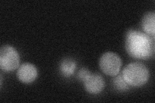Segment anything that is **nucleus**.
<instances>
[{
    "mask_svg": "<svg viewBox=\"0 0 155 103\" xmlns=\"http://www.w3.org/2000/svg\"><path fill=\"white\" fill-rule=\"evenodd\" d=\"M142 27L145 34L154 36L155 14L154 12H149L145 14L142 21Z\"/></svg>",
    "mask_w": 155,
    "mask_h": 103,
    "instance_id": "obj_7",
    "label": "nucleus"
},
{
    "mask_svg": "<svg viewBox=\"0 0 155 103\" xmlns=\"http://www.w3.org/2000/svg\"><path fill=\"white\" fill-rule=\"evenodd\" d=\"M84 86L87 92L91 94H98L104 90L105 81L100 74L93 73L84 81Z\"/></svg>",
    "mask_w": 155,
    "mask_h": 103,
    "instance_id": "obj_6",
    "label": "nucleus"
},
{
    "mask_svg": "<svg viewBox=\"0 0 155 103\" xmlns=\"http://www.w3.org/2000/svg\"><path fill=\"white\" fill-rule=\"evenodd\" d=\"M122 75L129 86L136 87L145 85L149 77L147 67L140 63L129 64L123 70Z\"/></svg>",
    "mask_w": 155,
    "mask_h": 103,
    "instance_id": "obj_2",
    "label": "nucleus"
},
{
    "mask_svg": "<svg viewBox=\"0 0 155 103\" xmlns=\"http://www.w3.org/2000/svg\"><path fill=\"white\" fill-rule=\"evenodd\" d=\"M91 74V73L85 68H81L78 73V78L81 81L84 82L87 78H88Z\"/></svg>",
    "mask_w": 155,
    "mask_h": 103,
    "instance_id": "obj_10",
    "label": "nucleus"
},
{
    "mask_svg": "<svg viewBox=\"0 0 155 103\" xmlns=\"http://www.w3.org/2000/svg\"><path fill=\"white\" fill-rule=\"evenodd\" d=\"M113 84L116 88L121 91H125L128 90L129 88V85L124 80L122 74L118 75L114 78L113 79Z\"/></svg>",
    "mask_w": 155,
    "mask_h": 103,
    "instance_id": "obj_9",
    "label": "nucleus"
},
{
    "mask_svg": "<svg viewBox=\"0 0 155 103\" xmlns=\"http://www.w3.org/2000/svg\"><path fill=\"white\" fill-rule=\"evenodd\" d=\"M76 64L71 59H65L60 64V69L62 74L65 77H70L74 73Z\"/></svg>",
    "mask_w": 155,
    "mask_h": 103,
    "instance_id": "obj_8",
    "label": "nucleus"
},
{
    "mask_svg": "<svg viewBox=\"0 0 155 103\" xmlns=\"http://www.w3.org/2000/svg\"><path fill=\"white\" fill-rule=\"evenodd\" d=\"M125 49L133 58L147 60L154 55V38L145 32L129 30L126 34Z\"/></svg>",
    "mask_w": 155,
    "mask_h": 103,
    "instance_id": "obj_1",
    "label": "nucleus"
},
{
    "mask_svg": "<svg viewBox=\"0 0 155 103\" xmlns=\"http://www.w3.org/2000/svg\"><path fill=\"white\" fill-rule=\"evenodd\" d=\"M19 65V56L15 48L10 45L3 46L0 50V68L3 71L15 70Z\"/></svg>",
    "mask_w": 155,
    "mask_h": 103,
    "instance_id": "obj_3",
    "label": "nucleus"
},
{
    "mask_svg": "<svg viewBox=\"0 0 155 103\" xmlns=\"http://www.w3.org/2000/svg\"><path fill=\"white\" fill-rule=\"evenodd\" d=\"M122 63L119 56L113 52H106L100 60V67L105 74L109 76H117Z\"/></svg>",
    "mask_w": 155,
    "mask_h": 103,
    "instance_id": "obj_4",
    "label": "nucleus"
},
{
    "mask_svg": "<svg viewBox=\"0 0 155 103\" xmlns=\"http://www.w3.org/2000/svg\"><path fill=\"white\" fill-rule=\"evenodd\" d=\"M17 76L18 79L23 83H31L38 77L37 68L31 63H23L18 68Z\"/></svg>",
    "mask_w": 155,
    "mask_h": 103,
    "instance_id": "obj_5",
    "label": "nucleus"
}]
</instances>
